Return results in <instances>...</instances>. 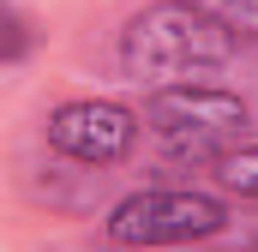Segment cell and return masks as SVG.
<instances>
[{"instance_id":"cell-1","label":"cell","mask_w":258,"mask_h":252,"mask_svg":"<svg viewBox=\"0 0 258 252\" xmlns=\"http://www.w3.org/2000/svg\"><path fill=\"white\" fill-rule=\"evenodd\" d=\"M114 54L132 84L162 90V84H198V78L234 66L240 36L198 0H150L126 18Z\"/></svg>"},{"instance_id":"cell-2","label":"cell","mask_w":258,"mask_h":252,"mask_svg":"<svg viewBox=\"0 0 258 252\" xmlns=\"http://www.w3.org/2000/svg\"><path fill=\"white\" fill-rule=\"evenodd\" d=\"M144 138L168 156V162H222L234 144H246V126L252 108L240 90H222V84H162L144 96Z\"/></svg>"},{"instance_id":"cell-3","label":"cell","mask_w":258,"mask_h":252,"mask_svg":"<svg viewBox=\"0 0 258 252\" xmlns=\"http://www.w3.org/2000/svg\"><path fill=\"white\" fill-rule=\"evenodd\" d=\"M228 228H234L228 198L198 186H138L126 198H114L102 216V240L114 252L198 246V240H222Z\"/></svg>"},{"instance_id":"cell-4","label":"cell","mask_w":258,"mask_h":252,"mask_svg":"<svg viewBox=\"0 0 258 252\" xmlns=\"http://www.w3.org/2000/svg\"><path fill=\"white\" fill-rule=\"evenodd\" d=\"M144 138V114L114 96H66L42 114V144L78 168H120Z\"/></svg>"},{"instance_id":"cell-5","label":"cell","mask_w":258,"mask_h":252,"mask_svg":"<svg viewBox=\"0 0 258 252\" xmlns=\"http://www.w3.org/2000/svg\"><path fill=\"white\" fill-rule=\"evenodd\" d=\"M210 174H216V186L228 192V198L258 204V144H252V138H246V144H234L222 162H210Z\"/></svg>"},{"instance_id":"cell-6","label":"cell","mask_w":258,"mask_h":252,"mask_svg":"<svg viewBox=\"0 0 258 252\" xmlns=\"http://www.w3.org/2000/svg\"><path fill=\"white\" fill-rule=\"evenodd\" d=\"M198 6H210L234 36H252L258 42V0H198Z\"/></svg>"},{"instance_id":"cell-7","label":"cell","mask_w":258,"mask_h":252,"mask_svg":"<svg viewBox=\"0 0 258 252\" xmlns=\"http://www.w3.org/2000/svg\"><path fill=\"white\" fill-rule=\"evenodd\" d=\"M30 42H36V24H30V12H24V6H6V66H24Z\"/></svg>"},{"instance_id":"cell-8","label":"cell","mask_w":258,"mask_h":252,"mask_svg":"<svg viewBox=\"0 0 258 252\" xmlns=\"http://www.w3.org/2000/svg\"><path fill=\"white\" fill-rule=\"evenodd\" d=\"M240 246H246V252H258V222H246V228H240Z\"/></svg>"}]
</instances>
